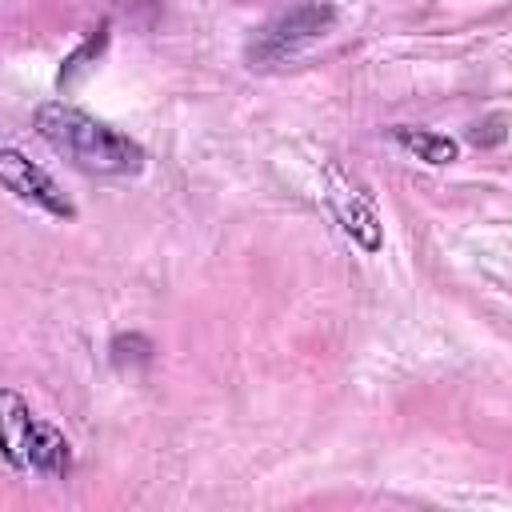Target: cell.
I'll return each instance as SVG.
<instances>
[{"mask_svg": "<svg viewBox=\"0 0 512 512\" xmlns=\"http://www.w3.org/2000/svg\"><path fill=\"white\" fill-rule=\"evenodd\" d=\"M0 188H8L12 196H20V200H28V204H36L60 220H68L76 212L72 200L60 192V184L16 148H0Z\"/></svg>", "mask_w": 512, "mask_h": 512, "instance_id": "4", "label": "cell"}, {"mask_svg": "<svg viewBox=\"0 0 512 512\" xmlns=\"http://www.w3.org/2000/svg\"><path fill=\"white\" fill-rule=\"evenodd\" d=\"M36 132L44 144H52L72 168L92 176H136L144 168V152L124 132L108 128L104 120L72 108V104H40L36 108Z\"/></svg>", "mask_w": 512, "mask_h": 512, "instance_id": "1", "label": "cell"}, {"mask_svg": "<svg viewBox=\"0 0 512 512\" xmlns=\"http://www.w3.org/2000/svg\"><path fill=\"white\" fill-rule=\"evenodd\" d=\"M36 420L40 416H32V408L16 392L0 388V456L20 472H28V444H32Z\"/></svg>", "mask_w": 512, "mask_h": 512, "instance_id": "5", "label": "cell"}, {"mask_svg": "<svg viewBox=\"0 0 512 512\" xmlns=\"http://www.w3.org/2000/svg\"><path fill=\"white\" fill-rule=\"evenodd\" d=\"M392 140H396L404 152H412L416 160H424V164H452V160L460 156L456 140H448V136H440V132H428V128H408V124H400V128H392Z\"/></svg>", "mask_w": 512, "mask_h": 512, "instance_id": "7", "label": "cell"}, {"mask_svg": "<svg viewBox=\"0 0 512 512\" xmlns=\"http://www.w3.org/2000/svg\"><path fill=\"white\" fill-rule=\"evenodd\" d=\"M68 468H72L68 440L52 424L36 420V432H32V444H28V472H36V476H64Z\"/></svg>", "mask_w": 512, "mask_h": 512, "instance_id": "6", "label": "cell"}, {"mask_svg": "<svg viewBox=\"0 0 512 512\" xmlns=\"http://www.w3.org/2000/svg\"><path fill=\"white\" fill-rule=\"evenodd\" d=\"M332 20H336L332 4H296L292 12L268 20V24L256 32V40H252V60L276 64V60L292 56L300 44L316 40L320 32H328Z\"/></svg>", "mask_w": 512, "mask_h": 512, "instance_id": "2", "label": "cell"}, {"mask_svg": "<svg viewBox=\"0 0 512 512\" xmlns=\"http://www.w3.org/2000/svg\"><path fill=\"white\" fill-rule=\"evenodd\" d=\"M328 204H332V212H336V220H340V228L364 248V252H380V244H384V228H380V212H376V204H372V196L340 168V164H328Z\"/></svg>", "mask_w": 512, "mask_h": 512, "instance_id": "3", "label": "cell"}]
</instances>
